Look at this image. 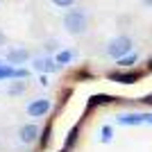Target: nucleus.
I'll return each instance as SVG.
<instances>
[{
  "label": "nucleus",
  "instance_id": "obj_8",
  "mask_svg": "<svg viewBox=\"0 0 152 152\" xmlns=\"http://www.w3.org/2000/svg\"><path fill=\"white\" fill-rule=\"evenodd\" d=\"M118 123L125 127H136V125H143L145 123V114H121L118 116Z\"/></svg>",
  "mask_w": 152,
  "mask_h": 152
},
{
  "label": "nucleus",
  "instance_id": "obj_7",
  "mask_svg": "<svg viewBox=\"0 0 152 152\" xmlns=\"http://www.w3.org/2000/svg\"><path fill=\"white\" fill-rule=\"evenodd\" d=\"M5 59H7V64H12V66H20V64H25L27 59H30V52H27L25 48H12V50H7Z\"/></svg>",
  "mask_w": 152,
  "mask_h": 152
},
{
  "label": "nucleus",
  "instance_id": "obj_11",
  "mask_svg": "<svg viewBox=\"0 0 152 152\" xmlns=\"http://www.w3.org/2000/svg\"><path fill=\"white\" fill-rule=\"evenodd\" d=\"M34 68L43 70V73H52V70H59L61 66H59L57 61H52V59H37V61H34Z\"/></svg>",
  "mask_w": 152,
  "mask_h": 152
},
{
  "label": "nucleus",
  "instance_id": "obj_2",
  "mask_svg": "<svg viewBox=\"0 0 152 152\" xmlns=\"http://www.w3.org/2000/svg\"><path fill=\"white\" fill-rule=\"evenodd\" d=\"M143 77V70H136V68H118V70H109L107 73V80L109 82H116V84H136Z\"/></svg>",
  "mask_w": 152,
  "mask_h": 152
},
{
  "label": "nucleus",
  "instance_id": "obj_17",
  "mask_svg": "<svg viewBox=\"0 0 152 152\" xmlns=\"http://www.w3.org/2000/svg\"><path fill=\"white\" fill-rule=\"evenodd\" d=\"M73 77H75V80H89V82L93 80V75H91V73H89L86 68H82V70H75V75H73Z\"/></svg>",
  "mask_w": 152,
  "mask_h": 152
},
{
  "label": "nucleus",
  "instance_id": "obj_6",
  "mask_svg": "<svg viewBox=\"0 0 152 152\" xmlns=\"http://www.w3.org/2000/svg\"><path fill=\"white\" fill-rule=\"evenodd\" d=\"M18 136L23 143H34V141L41 136V129H39V125H34V123H27V125H23L18 129Z\"/></svg>",
  "mask_w": 152,
  "mask_h": 152
},
{
  "label": "nucleus",
  "instance_id": "obj_1",
  "mask_svg": "<svg viewBox=\"0 0 152 152\" xmlns=\"http://www.w3.org/2000/svg\"><path fill=\"white\" fill-rule=\"evenodd\" d=\"M64 27L70 34H84L86 27H89V18H86L84 12H77V9L75 12H68L64 16Z\"/></svg>",
  "mask_w": 152,
  "mask_h": 152
},
{
  "label": "nucleus",
  "instance_id": "obj_3",
  "mask_svg": "<svg viewBox=\"0 0 152 152\" xmlns=\"http://www.w3.org/2000/svg\"><path fill=\"white\" fill-rule=\"evenodd\" d=\"M129 52H132V39L129 37H116L107 45V55L111 59H116V61L123 59L125 55H129Z\"/></svg>",
  "mask_w": 152,
  "mask_h": 152
},
{
  "label": "nucleus",
  "instance_id": "obj_20",
  "mask_svg": "<svg viewBox=\"0 0 152 152\" xmlns=\"http://www.w3.org/2000/svg\"><path fill=\"white\" fill-rule=\"evenodd\" d=\"M7 43V37H5V34H2V32H0V48H2V45H5Z\"/></svg>",
  "mask_w": 152,
  "mask_h": 152
},
{
  "label": "nucleus",
  "instance_id": "obj_10",
  "mask_svg": "<svg viewBox=\"0 0 152 152\" xmlns=\"http://www.w3.org/2000/svg\"><path fill=\"white\" fill-rule=\"evenodd\" d=\"M50 141H52V118L45 123L43 132H41V136H39V148H41V150H48Z\"/></svg>",
  "mask_w": 152,
  "mask_h": 152
},
{
  "label": "nucleus",
  "instance_id": "obj_5",
  "mask_svg": "<svg viewBox=\"0 0 152 152\" xmlns=\"http://www.w3.org/2000/svg\"><path fill=\"white\" fill-rule=\"evenodd\" d=\"M50 109H52V104H50L48 98H37V100H32L30 104H27V116H32V118H43Z\"/></svg>",
  "mask_w": 152,
  "mask_h": 152
},
{
  "label": "nucleus",
  "instance_id": "obj_23",
  "mask_svg": "<svg viewBox=\"0 0 152 152\" xmlns=\"http://www.w3.org/2000/svg\"><path fill=\"white\" fill-rule=\"evenodd\" d=\"M143 2H145V5H148V7H152V0H143Z\"/></svg>",
  "mask_w": 152,
  "mask_h": 152
},
{
  "label": "nucleus",
  "instance_id": "obj_15",
  "mask_svg": "<svg viewBox=\"0 0 152 152\" xmlns=\"http://www.w3.org/2000/svg\"><path fill=\"white\" fill-rule=\"evenodd\" d=\"M25 89H27V82H25V80H20L18 84H14V86H9V93H12V95H18V93H23Z\"/></svg>",
  "mask_w": 152,
  "mask_h": 152
},
{
  "label": "nucleus",
  "instance_id": "obj_13",
  "mask_svg": "<svg viewBox=\"0 0 152 152\" xmlns=\"http://www.w3.org/2000/svg\"><path fill=\"white\" fill-rule=\"evenodd\" d=\"M136 61H139V55H136V52H129V55H125L123 59H118V66H121V68H132Z\"/></svg>",
  "mask_w": 152,
  "mask_h": 152
},
{
  "label": "nucleus",
  "instance_id": "obj_21",
  "mask_svg": "<svg viewBox=\"0 0 152 152\" xmlns=\"http://www.w3.org/2000/svg\"><path fill=\"white\" fill-rule=\"evenodd\" d=\"M145 123H150V125H152V114H145Z\"/></svg>",
  "mask_w": 152,
  "mask_h": 152
},
{
  "label": "nucleus",
  "instance_id": "obj_22",
  "mask_svg": "<svg viewBox=\"0 0 152 152\" xmlns=\"http://www.w3.org/2000/svg\"><path fill=\"white\" fill-rule=\"evenodd\" d=\"M148 70H152V57L148 59Z\"/></svg>",
  "mask_w": 152,
  "mask_h": 152
},
{
  "label": "nucleus",
  "instance_id": "obj_4",
  "mask_svg": "<svg viewBox=\"0 0 152 152\" xmlns=\"http://www.w3.org/2000/svg\"><path fill=\"white\" fill-rule=\"evenodd\" d=\"M116 102H123V98H118V95H109V93H95L89 98V102H86V109H84V116L80 118V121H84L86 116L93 111L95 107H104V104H116Z\"/></svg>",
  "mask_w": 152,
  "mask_h": 152
},
{
  "label": "nucleus",
  "instance_id": "obj_9",
  "mask_svg": "<svg viewBox=\"0 0 152 152\" xmlns=\"http://www.w3.org/2000/svg\"><path fill=\"white\" fill-rule=\"evenodd\" d=\"M80 129H82V121L75 123V125L68 129V134H66V141H64V148H66V150H73V148H75L77 139H80Z\"/></svg>",
  "mask_w": 152,
  "mask_h": 152
},
{
  "label": "nucleus",
  "instance_id": "obj_14",
  "mask_svg": "<svg viewBox=\"0 0 152 152\" xmlns=\"http://www.w3.org/2000/svg\"><path fill=\"white\" fill-rule=\"evenodd\" d=\"M70 59H73V52L70 50H61L57 57H55V61H57L59 66H66V64H70Z\"/></svg>",
  "mask_w": 152,
  "mask_h": 152
},
{
  "label": "nucleus",
  "instance_id": "obj_24",
  "mask_svg": "<svg viewBox=\"0 0 152 152\" xmlns=\"http://www.w3.org/2000/svg\"><path fill=\"white\" fill-rule=\"evenodd\" d=\"M59 152H70V150H66V148H61V150H59Z\"/></svg>",
  "mask_w": 152,
  "mask_h": 152
},
{
  "label": "nucleus",
  "instance_id": "obj_19",
  "mask_svg": "<svg viewBox=\"0 0 152 152\" xmlns=\"http://www.w3.org/2000/svg\"><path fill=\"white\" fill-rule=\"evenodd\" d=\"M141 102H143V104H148V107H152V93L143 95V98H141Z\"/></svg>",
  "mask_w": 152,
  "mask_h": 152
},
{
  "label": "nucleus",
  "instance_id": "obj_16",
  "mask_svg": "<svg viewBox=\"0 0 152 152\" xmlns=\"http://www.w3.org/2000/svg\"><path fill=\"white\" fill-rule=\"evenodd\" d=\"M102 143H109V141H111V139H114V129H111V127H109V125H104V127H102Z\"/></svg>",
  "mask_w": 152,
  "mask_h": 152
},
{
  "label": "nucleus",
  "instance_id": "obj_18",
  "mask_svg": "<svg viewBox=\"0 0 152 152\" xmlns=\"http://www.w3.org/2000/svg\"><path fill=\"white\" fill-rule=\"evenodd\" d=\"M52 2H55L57 7H61V9H64V7H70L73 2H75V0H52Z\"/></svg>",
  "mask_w": 152,
  "mask_h": 152
},
{
  "label": "nucleus",
  "instance_id": "obj_12",
  "mask_svg": "<svg viewBox=\"0 0 152 152\" xmlns=\"http://www.w3.org/2000/svg\"><path fill=\"white\" fill-rule=\"evenodd\" d=\"M14 75H16V66L0 64V80H14Z\"/></svg>",
  "mask_w": 152,
  "mask_h": 152
}]
</instances>
